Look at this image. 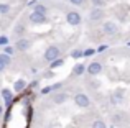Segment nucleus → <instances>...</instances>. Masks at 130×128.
Here are the masks:
<instances>
[{
    "instance_id": "nucleus-24",
    "label": "nucleus",
    "mask_w": 130,
    "mask_h": 128,
    "mask_svg": "<svg viewBox=\"0 0 130 128\" xmlns=\"http://www.w3.org/2000/svg\"><path fill=\"white\" fill-rule=\"evenodd\" d=\"M95 53V49H86V51H83V54L84 56H92Z\"/></svg>"
},
{
    "instance_id": "nucleus-13",
    "label": "nucleus",
    "mask_w": 130,
    "mask_h": 128,
    "mask_svg": "<svg viewBox=\"0 0 130 128\" xmlns=\"http://www.w3.org/2000/svg\"><path fill=\"white\" fill-rule=\"evenodd\" d=\"M25 31H26V28H25V25H22V23H18V25L15 26V30H13V33H15L17 36L25 35Z\"/></svg>"
},
{
    "instance_id": "nucleus-10",
    "label": "nucleus",
    "mask_w": 130,
    "mask_h": 128,
    "mask_svg": "<svg viewBox=\"0 0 130 128\" xmlns=\"http://www.w3.org/2000/svg\"><path fill=\"white\" fill-rule=\"evenodd\" d=\"M51 100H53L54 103H64L68 100V94L66 92H56L51 95Z\"/></svg>"
},
{
    "instance_id": "nucleus-12",
    "label": "nucleus",
    "mask_w": 130,
    "mask_h": 128,
    "mask_svg": "<svg viewBox=\"0 0 130 128\" xmlns=\"http://www.w3.org/2000/svg\"><path fill=\"white\" fill-rule=\"evenodd\" d=\"M64 64V58H59V56H58L56 59H53V61H51V69H56V67H61Z\"/></svg>"
},
{
    "instance_id": "nucleus-21",
    "label": "nucleus",
    "mask_w": 130,
    "mask_h": 128,
    "mask_svg": "<svg viewBox=\"0 0 130 128\" xmlns=\"http://www.w3.org/2000/svg\"><path fill=\"white\" fill-rule=\"evenodd\" d=\"M71 56H73L74 59H77V58H81V56H83V51H81V49H74V51L71 53Z\"/></svg>"
},
{
    "instance_id": "nucleus-27",
    "label": "nucleus",
    "mask_w": 130,
    "mask_h": 128,
    "mask_svg": "<svg viewBox=\"0 0 130 128\" xmlns=\"http://www.w3.org/2000/svg\"><path fill=\"white\" fill-rule=\"evenodd\" d=\"M2 113H3V107L0 105V115H2Z\"/></svg>"
},
{
    "instance_id": "nucleus-9",
    "label": "nucleus",
    "mask_w": 130,
    "mask_h": 128,
    "mask_svg": "<svg viewBox=\"0 0 130 128\" xmlns=\"http://www.w3.org/2000/svg\"><path fill=\"white\" fill-rule=\"evenodd\" d=\"M30 39L26 38H20L18 41L15 43V49H18V51H26V49H30Z\"/></svg>"
},
{
    "instance_id": "nucleus-20",
    "label": "nucleus",
    "mask_w": 130,
    "mask_h": 128,
    "mask_svg": "<svg viewBox=\"0 0 130 128\" xmlns=\"http://www.w3.org/2000/svg\"><path fill=\"white\" fill-rule=\"evenodd\" d=\"M35 12H40V13H44V15H46V7L41 5V3H38V5L35 7Z\"/></svg>"
},
{
    "instance_id": "nucleus-11",
    "label": "nucleus",
    "mask_w": 130,
    "mask_h": 128,
    "mask_svg": "<svg viewBox=\"0 0 130 128\" xmlns=\"http://www.w3.org/2000/svg\"><path fill=\"white\" fill-rule=\"evenodd\" d=\"M25 87H26L25 79H18L15 84H13V90H15V92H23V90H25Z\"/></svg>"
},
{
    "instance_id": "nucleus-25",
    "label": "nucleus",
    "mask_w": 130,
    "mask_h": 128,
    "mask_svg": "<svg viewBox=\"0 0 130 128\" xmlns=\"http://www.w3.org/2000/svg\"><path fill=\"white\" fill-rule=\"evenodd\" d=\"M71 3H73V5H83L84 3V0H69Z\"/></svg>"
},
{
    "instance_id": "nucleus-18",
    "label": "nucleus",
    "mask_w": 130,
    "mask_h": 128,
    "mask_svg": "<svg viewBox=\"0 0 130 128\" xmlns=\"http://www.w3.org/2000/svg\"><path fill=\"white\" fill-rule=\"evenodd\" d=\"M2 97H3V99H12V90H10V89H2Z\"/></svg>"
},
{
    "instance_id": "nucleus-19",
    "label": "nucleus",
    "mask_w": 130,
    "mask_h": 128,
    "mask_svg": "<svg viewBox=\"0 0 130 128\" xmlns=\"http://www.w3.org/2000/svg\"><path fill=\"white\" fill-rule=\"evenodd\" d=\"M91 2H92V7H101L102 8L105 5V0H91Z\"/></svg>"
},
{
    "instance_id": "nucleus-15",
    "label": "nucleus",
    "mask_w": 130,
    "mask_h": 128,
    "mask_svg": "<svg viewBox=\"0 0 130 128\" xmlns=\"http://www.w3.org/2000/svg\"><path fill=\"white\" fill-rule=\"evenodd\" d=\"M10 3H0V15H7L10 12Z\"/></svg>"
},
{
    "instance_id": "nucleus-1",
    "label": "nucleus",
    "mask_w": 130,
    "mask_h": 128,
    "mask_svg": "<svg viewBox=\"0 0 130 128\" xmlns=\"http://www.w3.org/2000/svg\"><path fill=\"white\" fill-rule=\"evenodd\" d=\"M74 103L77 107H81V109H87L91 105V99H89L86 94H76L74 95Z\"/></svg>"
},
{
    "instance_id": "nucleus-22",
    "label": "nucleus",
    "mask_w": 130,
    "mask_h": 128,
    "mask_svg": "<svg viewBox=\"0 0 130 128\" xmlns=\"http://www.w3.org/2000/svg\"><path fill=\"white\" fill-rule=\"evenodd\" d=\"M3 53H5V54H13V53H15V48H12V46H7V45H5V49H3Z\"/></svg>"
},
{
    "instance_id": "nucleus-5",
    "label": "nucleus",
    "mask_w": 130,
    "mask_h": 128,
    "mask_svg": "<svg viewBox=\"0 0 130 128\" xmlns=\"http://www.w3.org/2000/svg\"><path fill=\"white\" fill-rule=\"evenodd\" d=\"M104 18V10L101 8V7H94V8H91V12H89V20L91 22H99V20Z\"/></svg>"
},
{
    "instance_id": "nucleus-3",
    "label": "nucleus",
    "mask_w": 130,
    "mask_h": 128,
    "mask_svg": "<svg viewBox=\"0 0 130 128\" xmlns=\"http://www.w3.org/2000/svg\"><path fill=\"white\" fill-rule=\"evenodd\" d=\"M81 13H77V12H74V10H71V12H68L66 13V22L69 23L71 26H77L81 23Z\"/></svg>"
},
{
    "instance_id": "nucleus-7",
    "label": "nucleus",
    "mask_w": 130,
    "mask_h": 128,
    "mask_svg": "<svg viewBox=\"0 0 130 128\" xmlns=\"http://www.w3.org/2000/svg\"><path fill=\"white\" fill-rule=\"evenodd\" d=\"M124 102V90L122 89H117L110 94V103L112 105H117V103H122Z\"/></svg>"
},
{
    "instance_id": "nucleus-17",
    "label": "nucleus",
    "mask_w": 130,
    "mask_h": 128,
    "mask_svg": "<svg viewBox=\"0 0 130 128\" xmlns=\"http://www.w3.org/2000/svg\"><path fill=\"white\" fill-rule=\"evenodd\" d=\"M0 61L5 64V66H8L10 61H12V59H10V54H5V53H3V54H0Z\"/></svg>"
},
{
    "instance_id": "nucleus-16",
    "label": "nucleus",
    "mask_w": 130,
    "mask_h": 128,
    "mask_svg": "<svg viewBox=\"0 0 130 128\" xmlns=\"http://www.w3.org/2000/svg\"><path fill=\"white\" fill-rule=\"evenodd\" d=\"M92 128H107L104 120H95L94 123H92Z\"/></svg>"
},
{
    "instance_id": "nucleus-26",
    "label": "nucleus",
    "mask_w": 130,
    "mask_h": 128,
    "mask_svg": "<svg viewBox=\"0 0 130 128\" xmlns=\"http://www.w3.org/2000/svg\"><path fill=\"white\" fill-rule=\"evenodd\" d=\"M5 67H7V66H5L2 61H0V72H3V71H5Z\"/></svg>"
},
{
    "instance_id": "nucleus-2",
    "label": "nucleus",
    "mask_w": 130,
    "mask_h": 128,
    "mask_svg": "<svg viewBox=\"0 0 130 128\" xmlns=\"http://www.w3.org/2000/svg\"><path fill=\"white\" fill-rule=\"evenodd\" d=\"M30 22H31L33 25H44V23H48V18H46L44 13L33 12V13H30Z\"/></svg>"
},
{
    "instance_id": "nucleus-28",
    "label": "nucleus",
    "mask_w": 130,
    "mask_h": 128,
    "mask_svg": "<svg viewBox=\"0 0 130 128\" xmlns=\"http://www.w3.org/2000/svg\"><path fill=\"white\" fill-rule=\"evenodd\" d=\"M110 128H114V126H110Z\"/></svg>"
},
{
    "instance_id": "nucleus-6",
    "label": "nucleus",
    "mask_w": 130,
    "mask_h": 128,
    "mask_svg": "<svg viewBox=\"0 0 130 128\" xmlns=\"http://www.w3.org/2000/svg\"><path fill=\"white\" fill-rule=\"evenodd\" d=\"M102 31H104L105 35H109V36H114V35H117L119 28H117V25H115L114 22H105L104 25H102Z\"/></svg>"
},
{
    "instance_id": "nucleus-14",
    "label": "nucleus",
    "mask_w": 130,
    "mask_h": 128,
    "mask_svg": "<svg viewBox=\"0 0 130 128\" xmlns=\"http://www.w3.org/2000/svg\"><path fill=\"white\" fill-rule=\"evenodd\" d=\"M84 69H86V67H84V64H76V66H74V69H73V74H74V76H81V74L84 72Z\"/></svg>"
},
{
    "instance_id": "nucleus-23",
    "label": "nucleus",
    "mask_w": 130,
    "mask_h": 128,
    "mask_svg": "<svg viewBox=\"0 0 130 128\" xmlns=\"http://www.w3.org/2000/svg\"><path fill=\"white\" fill-rule=\"evenodd\" d=\"M3 45H8V38L7 36H0V46H3Z\"/></svg>"
},
{
    "instance_id": "nucleus-4",
    "label": "nucleus",
    "mask_w": 130,
    "mask_h": 128,
    "mask_svg": "<svg viewBox=\"0 0 130 128\" xmlns=\"http://www.w3.org/2000/svg\"><path fill=\"white\" fill-rule=\"evenodd\" d=\"M58 56H59V48H58V46H50V48H46V51H44V61L51 62L53 59H56Z\"/></svg>"
},
{
    "instance_id": "nucleus-8",
    "label": "nucleus",
    "mask_w": 130,
    "mask_h": 128,
    "mask_svg": "<svg viewBox=\"0 0 130 128\" xmlns=\"http://www.w3.org/2000/svg\"><path fill=\"white\" fill-rule=\"evenodd\" d=\"M87 72L91 74V76H99V74L102 72V64L97 62V61L91 62V64L87 66Z\"/></svg>"
}]
</instances>
